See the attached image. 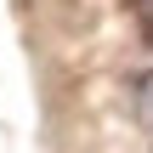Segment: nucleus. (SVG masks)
Returning <instances> with one entry per match:
<instances>
[{
    "label": "nucleus",
    "mask_w": 153,
    "mask_h": 153,
    "mask_svg": "<svg viewBox=\"0 0 153 153\" xmlns=\"http://www.w3.org/2000/svg\"><path fill=\"white\" fill-rule=\"evenodd\" d=\"M131 108H136V125L153 136V68L136 79V91H131Z\"/></svg>",
    "instance_id": "f257e3e1"
},
{
    "label": "nucleus",
    "mask_w": 153,
    "mask_h": 153,
    "mask_svg": "<svg viewBox=\"0 0 153 153\" xmlns=\"http://www.w3.org/2000/svg\"><path fill=\"white\" fill-rule=\"evenodd\" d=\"M136 6H142V17H148V28H153V0H136Z\"/></svg>",
    "instance_id": "f03ea898"
}]
</instances>
